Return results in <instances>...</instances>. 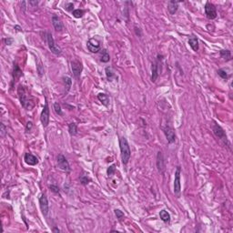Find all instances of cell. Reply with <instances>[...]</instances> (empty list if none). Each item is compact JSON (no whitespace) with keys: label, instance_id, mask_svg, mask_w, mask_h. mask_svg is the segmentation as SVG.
Wrapping results in <instances>:
<instances>
[{"label":"cell","instance_id":"60d3db41","mask_svg":"<svg viewBox=\"0 0 233 233\" xmlns=\"http://www.w3.org/2000/svg\"><path fill=\"white\" fill-rule=\"evenodd\" d=\"M53 232H60V230L56 229V228H54V229H53Z\"/></svg>","mask_w":233,"mask_h":233},{"label":"cell","instance_id":"5b68a950","mask_svg":"<svg viewBox=\"0 0 233 233\" xmlns=\"http://www.w3.org/2000/svg\"><path fill=\"white\" fill-rule=\"evenodd\" d=\"M212 129H213V133L215 134V136L216 137H218L220 138L221 140H223L224 143L226 144H229V142H228V139H227V136H226V133L225 131L223 130V128H222L219 124H217V123H214V125L213 127H212Z\"/></svg>","mask_w":233,"mask_h":233},{"label":"cell","instance_id":"8d00e7d4","mask_svg":"<svg viewBox=\"0 0 233 233\" xmlns=\"http://www.w3.org/2000/svg\"><path fill=\"white\" fill-rule=\"evenodd\" d=\"M32 122H28L27 124V132H29V130L31 129V128H32Z\"/></svg>","mask_w":233,"mask_h":233},{"label":"cell","instance_id":"4fadbf2b","mask_svg":"<svg viewBox=\"0 0 233 233\" xmlns=\"http://www.w3.org/2000/svg\"><path fill=\"white\" fill-rule=\"evenodd\" d=\"M24 160L29 166H35L38 163V158L31 153H26L24 156Z\"/></svg>","mask_w":233,"mask_h":233},{"label":"cell","instance_id":"277c9868","mask_svg":"<svg viewBox=\"0 0 233 233\" xmlns=\"http://www.w3.org/2000/svg\"><path fill=\"white\" fill-rule=\"evenodd\" d=\"M40 120L42 122V125L44 128H46L49 124V107H48V100L46 98V103L42 112H41V116H40Z\"/></svg>","mask_w":233,"mask_h":233},{"label":"cell","instance_id":"7c38bea8","mask_svg":"<svg viewBox=\"0 0 233 233\" xmlns=\"http://www.w3.org/2000/svg\"><path fill=\"white\" fill-rule=\"evenodd\" d=\"M39 206L41 211L44 216H48V199H46V196L45 194H43L42 196L39 198Z\"/></svg>","mask_w":233,"mask_h":233},{"label":"cell","instance_id":"484cf974","mask_svg":"<svg viewBox=\"0 0 233 233\" xmlns=\"http://www.w3.org/2000/svg\"><path fill=\"white\" fill-rule=\"evenodd\" d=\"M220 56L226 60H230L231 59V53L230 50H221L220 51Z\"/></svg>","mask_w":233,"mask_h":233},{"label":"cell","instance_id":"e575fe53","mask_svg":"<svg viewBox=\"0 0 233 233\" xmlns=\"http://www.w3.org/2000/svg\"><path fill=\"white\" fill-rule=\"evenodd\" d=\"M38 73H39V75L41 76V75H43V73H44V68H42V65H39V66H38Z\"/></svg>","mask_w":233,"mask_h":233},{"label":"cell","instance_id":"3957f363","mask_svg":"<svg viewBox=\"0 0 233 233\" xmlns=\"http://www.w3.org/2000/svg\"><path fill=\"white\" fill-rule=\"evenodd\" d=\"M46 42H48V48H49L50 51L53 54L58 56V55H60L62 53L61 48H59L58 45H56L52 34H50V33L46 34Z\"/></svg>","mask_w":233,"mask_h":233},{"label":"cell","instance_id":"b9f144b4","mask_svg":"<svg viewBox=\"0 0 233 233\" xmlns=\"http://www.w3.org/2000/svg\"><path fill=\"white\" fill-rule=\"evenodd\" d=\"M15 28H17V30H18V31H21V28H20L18 27V26H15Z\"/></svg>","mask_w":233,"mask_h":233},{"label":"cell","instance_id":"6da1fadb","mask_svg":"<svg viewBox=\"0 0 233 233\" xmlns=\"http://www.w3.org/2000/svg\"><path fill=\"white\" fill-rule=\"evenodd\" d=\"M18 96H19V99H20V102H21V105L24 108H26L27 110H30L32 109L35 106V102L33 100V97H31L27 89H25L23 86L20 85L18 87Z\"/></svg>","mask_w":233,"mask_h":233},{"label":"cell","instance_id":"9c48e42d","mask_svg":"<svg viewBox=\"0 0 233 233\" xmlns=\"http://www.w3.org/2000/svg\"><path fill=\"white\" fill-rule=\"evenodd\" d=\"M180 167H177L175 172V179H174V193L179 195L181 191V184H180Z\"/></svg>","mask_w":233,"mask_h":233},{"label":"cell","instance_id":"5bb4252c","mask_svg":"<svg viewBox=\"0 0 233 233\" xmlns=\"http://www.w3.org/2000/svg\"><path fill=\"white\" fill-rule=\"evenodd\" d=\"M52 24L56 31H62L64 29L63 23L61 22V20L56 17V15H54V17H52Z\"/></svg>","mask_w":233,"mask_h":233},{"label":"cell","instance_id":"83f0119b","mask_svg":"<svg viewBox=\"0 0 233 233\" xmlns=\"http://www.w3.org/2000/svg\"><path fill=\"white\" fill-rule=\"evenodd\" d=\"M54 108H55V111H56V113L58 114V115H59V116H61V115H62V109H61V107H60V105L58 104V102L54 103Z\"/></svg>","mask_w":233,"mask_h":233},{"label":"cell","instance_id":"7402d4cb","mask_svg":"<svg viewBox=\"0 0 233 233\" xmlns=\"http://www.w3.org/2000/svg\"><path fill=\"white\" fill-rule=\"evenodd\" d=\"M105 71H106L107 79L108 80H109V81H111L113 77H115V73H114L113 68H111V66H107L106 69H105Z\"/></svg>","mask_w":233,"mask_h":233},{"label":"cell","instance_id":"8992f818","mask_svg":"<svg viewBox=\"0 0 233 233\" xmlns=\"http://www.w3.org/2000/svg\"><path fill=\"white\" fill-rule=\"evenodd\" d=\"M205 14L207 15V17L209 19L212 20L215 19L217 17V10L216 7L213 4H211L209 2H207L205 5Z\"/></svg>","mask_w":233,"mask_h":233},{"label":"cell","instance_id":"d6986e66","mask_svg":"<svg viewBox=\"0 0 233 233\" xmlns=\"http://www.w3.org/2000/svg\"><path fill=\"white\" fill-rule=\"evenodd\" d=\"M97 98H98V100H99L104 106H106V107L108 106V103H109V98H108L107 95L104 94V93H100V94L97 95Z\"/></svg>","mask_w":233,"mask_h":233},{"label":"cell","instance_id":"d590c367","mask_svg":"<svg viewBox=\"0 0 233 233\" xmlns=\"http://www.w3.org/2000/svg\"><path fill=\"white\" fill-rule=\"evenodd\" d=\"M5 134H6V128H5V125L2 123L1 124V136L4 137Z\"/></svg>","mask_w":233,"mask_h":233},{"label":"cell","instance_id":"ac0fdd59","mask_svg":"<svg viewBox=\"0 0 233 233\" xmlns=\"http://www.w3.org/2000/svg\"><path fill=\"white\" fill-rule=\"evenodd\" d=\"M22 76V70L20 69L19 66L15 64L14 66V68H13V79H14V81L18 79L20 77Z\"/></svg>","mask_w":233,"mask_h":233},{"label":"cell","instance_id":"836d02e7","mask_svg":"<svg viewBox=\"0 0 233 233\" xmlns=\"http://www.w3.org/2000/svg\"><path fill=\"white\" fill-rule=\"evenodd\" d=\"M50 189L53 191V192H55V193H58L59 192V189H58V186H55V185H51L50 186Z\"/></svg>","mask_w":233,"mask_h":233},{"label":"cell","instance_id":"f1b7e54d","mask_svg":"<svg viewBox=\"0 0 233 233\" xmlns=\"http://www.w3.org/2000/svg\"><path fill=\"white\" fill-rule=\"evenodd\" d=\"M80 181L83 185H86L89 182V178L87 175H81L80 176Z\"/></svg>","mask_w":233,"mask_h":233},{"label":"cell","instance_id":"7a4b0ae2","mask_svg":"<svg viewBox=\"0 0 233 233\" xmlns=\"http://www.w3.org/2000/svg\"><path fill=\"white\" fill-rule=\"evenodd\" d=\"M120 155H121V160L124 165H127L130 159L131 156V150L129 148L128 142L126 138H120Z\"/></svg>","mask_w":233,"mask_h":233},{"label":"cell","instance_id":"30bf717a","mask_svg":"<svg viewBox=\"0 0 233 233\" xmlns=\"http://www.w3.org/2000/svg\"><path fill=\"white\" fill-rule=\"evenodd\" d=\"M87 49L91 53H97L100 50V42L96 38H90L87 41Z\"/></svg>","mask_w":233,"mask_h":233},{"label":"cell","instance_id":"ffe728a7","mask_svg":"<svg viewBox=\"0 0 233 233\" xmlns=\"http://www.w3.org/2000/svg\"><path fill=\"white\" fill-rule=\"evenodd\" d=\"M159 217H160V219H161V220L164 222H169V220H170V215L169 212L166 211L165 209H162L159 212Z\"/></svg>","mask_w":233,"mask_h":233},{"label":"cell","instance_id":"52a82bcc","mask_svg":"<svg viewBox=\"0 0 233 233\" xmlns=\"http://www.w3.org/2000/svg\"><path fill=\"white\" fill-rule=\"evenodd\" d=\"M82 69H83V66L79 60L75 59L71 62V70L73 72V75L75 76L76 79H79Z\"/></svg>","mask_w":233,"mask_h":233},{"label":"cell","instance_id":"2e32d148","mask_svg":"<svg viewBox=\"0 0 233 233\" xmlns=\"http://www.w3.org/2000/svg\"><path fill=\"white\" fill-rule=\"evenodd\" d=\"M179 8V2L177 1H169L168 4V10L170 15H174Z\"/></svg>","mask_w":233,"mask_h":233},{"label":"cell","instance_id":"4316f807","mask_svg":"<svg viewBox=\"0 0 233 233\" xmlns=\"http://www.w3.org/2000/svg\"><path fill=\"white\" fill-rule=\"evenodd\" d=\"M72 15H73V17L76 18H80L83 17V15H84V11H83L82 9H75L73 10V12H72Z\"/></svg>","mask_w":233,"mask_h":233},{"label":"cell","instance_id":"74e56055","mask_svg":"<svg viewBox=\"0 0 233 233\" xmlns=\"http://www.w3.org/2000/svg\"><path fill=\"white\" fill-rule=\"evenodd\" d=\"M135 31H136V34L137 36H138V37H140L141 36V32H140V29L138 28L137 27H135Z\"/></svg>","mask_w":233,"mask_h":233},{"label":"cell","instance_id":"4dcf8cb0","mask_svg":"<svg viewBox=\"0 0 233 233\" xmlns=\"http://www.w3.org/2000/svg\"><path fill=\"white\" fill-rule=\"evenodd\" d=\"M115 170H116L115 165H112V166H110V167L107 169V175H108V176H111V175H113V174H114V172H115Z\"/></svg>","mask_w":233,"mask_h":233},{"label":"cell","instance_id":"d4e9b609","mask_svg":"<svg viewBox=\"0 0 233 233\" xmlns=\"http://www.w3.org/2000/svg\"><path fill=\"white\" fill-rule=\"evenodd\" d=\"M63 80H64V83H65V86L66 87V92H68L70 87H71V84H72V80L68 76H65L63 77Z\"/></svg>","mask_w":233,"mask_h":233},{"label":"cell","instance_id":"ab89813d","mask_svg":"<svg viewBox=\"0 0 233 233\" xmlns=\"http://www.w3.org/2000/svg\"><path fill=\"white\" fill-rule=\"evenodd\" d=\"M30 4H31V5H33V6H38V1H30Z\"/></svg>","mask_w":233,"mask_h":233},{"label":"cell","instance_id":"f35d334b","mask_svg":"<svg viewBox=\"0 0 233 233\" xmlns=\"http://www.w3.org/2000/svg\"><path fill=\"white\" fill-rule=\"evenodd\" d=\"M5 41H6V45H11L13 42V40L11 38H7V39H5Z\"/></svg>","mask_w":233,"mask_h":233},{"label":"cell","instance_id":"f546056e","mask_svg":"<svg viewBox=\"0 0 233 233\" xmlns=\"http://www.w3.org/2000/svg\"><path fill=\"white\" fill-rule=\"evenodd\" d=\"M218 74H219V76L221 77L223 79H227L228 77H229V76H228V74H227V72H226L225 70H223V69H220V70H218Z\"/></svg>","mask_w":233,"mask_h":233},{"label":"cell","instance_id":"603a6c76","mask_svg":"<svg viewBox=\"0 0 233 233\" xmlns=\"http://www.w3.org/2000/svg\"><path fill=\"white\" fill-rule=\"evenodd\" d=\"M68 131L71 136H75L77 133V124L76 123H70L68 125Z\"/></svg>","mask_w":233,"mask_h":233},{"label":"cell","instance_id":"1f68e13d","mask_svg":"<svg viewBox=\"0 0 233 233\" xmlns=\"http://www.w3.org/2000/svg\"><path fill=\"white\" fill-rule=\"evenodd\" d=\"M115 214L117 216V218L120 220L124 217V213H123L121 210H120V209H115Z\"/></svg>","mask_w":233,"mask_h":233},{"label":"cell","instance_id":"9a60e30c","mask_svg":"<svg viewBox=\"0 0 233 233\" xmlns=\"http://www.w3.org/2000/svg\"><path fill=\"white\" fill-rule=\"evenodd\" d=\"M157 167L159 172H163V170L165 169V164H164V158H163V155L161 152L158 153L157 156Z\"/></svg>","mask_w":233,"mask_h":233},{"label":"cell","instance_id":"d6a6232c","mask_svg":"<svg viewBox=\"0 0 233 233\" xmlns=\"http://www.w3.org/2000/svg\"><path fill=\"white\" fill-rule=\"evenodd\" d=\"M68 11H72L73 12V8H74V5L73 3H68L66 5V7H65Z\"/></svg>","mask_w":233,"mask_h":233},{"label":"cell","instance_id":"e0dca14e","mask_svg":"<svg viewBox=\"0 0 233 233\" xmlns=\"http://www.w3.org/2000/svg\"><path fill=\"white\" fill-rule=\"evenodd\" d=\"M189 44L190 46V48L193 49V51H198L199 50V41L195 37H191L189 39Z\"/></svg>","mask_w":233,"mask_h":233},{"label":"cell","instance_id":"cb8c5ba5","mask_svg":"<svg viewBox=\"0 0 233 233\" xmlns=\"http://www.w3.org/2000/svg\"><path fill=\"white\" fill-rule=\"evenodd\" d=\"M109 59H110V56H109V54L107 53V51L106 49L102 50V54H101L100 60L103 62V63H107V62L109 61Z\"/></svg>","mask_w":233,"mask_h":233},{"label":"cell","instance_id":"ba28073f","mask_svg":"<svg viewBox=\"0 0 233 233\" xmlns=\"http://www.w3.org/2000/svg\"><path fill=\"white\" fill-rule=\"evenodd\" d=\"M58 168L61 170H63V171H66V172H70L71 169H70L69 163L62 154H59L58 156Z\"/></svg>","mask_w":233,"mask_h":233},{"label":"cell","instance_id":"8fae6325","mask_svg":"<svg viewBox=\"0 0 233 233\" xmlns=\"http://www.w3.org/2000/svg\"><path fill=\"white\" fill-rule=\"evenodd\" d=\"M163 131H164V134L166 138H167V140L169 144H172L175 142L176 140V134H175V131L174 129L169 127V126H166L164 128H163Z\"/></svg>","mask_w":233,"mask_h":233},{"label":"cell","instance_id":"44dd1931","mask_svg":"<svg viewBox=\"0 0 233 233\" xmlns=\"http://www.w3.org/2000/svg\"><path fill=\"white\" fill-rule=\"evenodd\" d=\"M158 77V63H154L152 65V75H151V80L155 82L157 80Z\"/></svg>","mask_w":233,"mask_h":233}]
</instances>
